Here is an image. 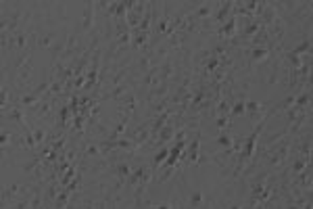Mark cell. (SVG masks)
Instances as JSON below:
<instances>
[{
  "mask_svg": "<svg viewBox=\"0 0 313 209\" xmlns=\"http://www.w3.org/2000/svg\"><path fill=\"white\" fill-rule=\"evenodd\" d=\"M2 144H8V134H2Z\"/></svg>",
  "mask_w": 313,
  "mask_h": 209,
  "instance_id": "1",
  "label": "cell"
},
{
  "mask_svg": "<svg viewBox=\"0 0 313 209\" xmlns=\"http://www.w3.org/2000/svg\"><path fill=\"white\" fill-rule=\"evenodd\" d=\"M90 209H92V207H90Z\"/></svg>",
  "mask_w": 313,
  "mask_h": 209,
  "instance_id": "3",
  "label": "cell"
},
{
  "mask_svg": "<svg viewBox=\"0 0 313 209\" xmlns=\"http://www.w3.org/2000/svg\"><path fill=\"white\" fill-rule=\"evenodd\" d=\"M157 209H169V207H167V205H163V207H157Z\"/></svg>",
  "mask_w": 313,
  "mask_h": 209,
  "instance_id": "2",
  "label": "cell"
}]
</instances>
